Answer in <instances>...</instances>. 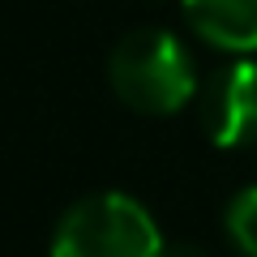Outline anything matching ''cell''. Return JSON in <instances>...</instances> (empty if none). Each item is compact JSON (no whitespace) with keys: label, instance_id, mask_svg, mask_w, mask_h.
I'll use <instances>...</instances> for the list:
<instances>
[{"label":"cell","instance_id":"obj_6","mask_svg":"<svg viewBox=\"0 0 257 257\" xmlns=\"http://www.w3.org/2000/svg\"><path fill=\"white\" fill-rule=\"evenodd\" d=\"M159 257H210L202 244H184V240H163Z\"/></svg>","mask_w":257,"mask_h":257},{"label":"cell","instance_id":"obj_3","mask_svg":"<svg viewBox=\"0 0 257 257\" xmlns=\"http://www.w3.org/2000/svg\"><path fill=\"white\" fill-rule=\"evenodd\" d=\"M197 120H202L206 142L219 150H236L257 142V60L240 56V60L223 64L214 77L197 90Z\"/></svg>","mask_w":257,"mask_h":257},{"label":"cell","instance_id":"obj_1","mask_svg":"<svg viewBox=\"0 0 257 257\" xmlns=\"http://www.w3.org/2000/svg\"><path fill=\"white\" fill-rule=\"evenodd\" d=\"M107 82L116 99L138 116H176L197 94L193 56L172 30L138 26L107 56Z\"/></svg>","mask_w":257,"mask_h":257},{"label":"cell","instance_id":"obj_4","mask_svg":"<svg viewBox=\"0 0 257 257\" xmlns=\"http://www.w3.org/2000/svg\"><path fill=\"white\" fill-rule=\"evenodd\" d=\"M184 22L202 43L227 56H257V0H180Z\"/></svg>","mask_w":257,"mask_h":257},{"label":"cell","instance_id":"obj_2","mask_svg":"<svg viewBox=\"0 0 257 257\" xmlns=\"http://www.w3.org/2000/svg\"><path fill=\"white\" fill-rule=\"evenodd\" d=\"M159 223L133 193L103 189L73 202L52 231L47 257H159Z\"/></svg>","mask_w":257,"mask_h":257},{"label":"cell","instance_id":"obj_5","mask_svg":"<svg viewBox=\"0 0 257 257\" xmlns=\"http://www.w3.org/2000/svg\"><path fill=\"white\" fill-rule=\"evenodd\" d=\"M223 231L240 257H257V184L231 193L227 210H223Z\"/></svg>","mask_w":257,"mask_h":257}]
</instances>
